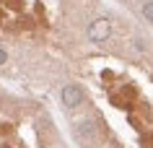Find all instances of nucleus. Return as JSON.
Listing matches in <instances>:
<instances>
[{
	"mask_svg": "<svg viewBox=\"0 0 153 148\" xmlns=\"http://www.w3.org/2000/svg\"><path fill=\"white\" fill-rule=\"evenodd\" d=\"M143 18L153 24V0H145L143 3Z\"/></svg>",
	"mask_w": 153,
	"mask_h": 148,
	"instance_id": "nucleus-3",
	"label": "nucleus"
},
{
	"mask_svg": "<svg viewBox=\"0 0 153 148\" xmlns=\"http://www.w3.org/2000/svg\"><path fill=\"white\" fill-rule=\"evenodd\" d=\"M112 36V24H109V18H96V21H91L88 26V39L94 44H101Z\"/></svg>",
	"mask_w": 153,
	"mask_h": 148,
	"instance_id": "nucleus-2",
	"label": "nucleus"
},
{
	"mask_svg": "<svg viewBox=\"0 0 153 148\" xmlns=\"http://www.w3.org/2000/svg\"><path fill=\"white\" fill-rule=\"evenodd\" d=\"M5 62H8V52H5V49L0 47V68L5 65Z\"/></svg>",
	"mask_w": 153,
	"mask_h": 148,
	"instance_id": "nucleus-4",
	"label": "nucleus"
},
{
	"mask_svg": "<svg viewBox=\"0 0 153 148\" xmlns=\"http://www.w3.org/2000/svg\"><path fill=\"white\" fill-rule=\"evenodd\" d=\"M60 99H62V107L68 112H75V109L83 107V101H86V94L78 83H65L62 91H60Z\"/></svg>",
	"mask_w": 153,
	"mask_h": 148,
	"instance_id": "nucleus-1",
	"label": "nucleus"
}]
</instances>
